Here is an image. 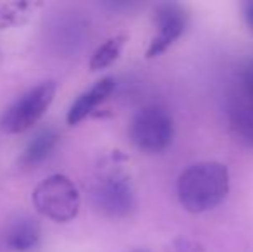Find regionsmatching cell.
<instances>
[{
	"mask_svg": "<svg viewBox=\"0 0 253 252\" xmlns=\"http://www.w3.org/2000/svg\"><path fill=\"white\" fill-rule=\"evenodd\" d=\"M129 138L138 151L145 154H160L172 144V118L159 105L141 107L129 123Z\"/></svg>",
	"mask_w": 253,
	"mask_h": 252,
	"instance_id": "cell-4",
	"label": "cell"
},
{
	"mask_svg": "<svg viewBox=\"0 0 253 252\" xmlns=\"http://www.w3.org/2000/svg\"><path fill=\"white\" fill-rule=\"evenodd\" d=\"M42 240V226L31 216H19L5 230V246L12 252H31Z\"/></svg>",
	"mask_w": 253,
	"mask_h": 252,
	"instance_id": "cell-9",
	"label": "cell"
},
{
	"mask_svg": "<svg viewBox=\"0 0 253 252\" xmlns=\"http://www.w3.org/2000/svg\"><path fill=\"white\" fill-rule=\"evenodd\" d=\"M227 118L234 137L253 147V61L241 66L227 101Z\"/></svg>",
	"mask_w": 253,
	"mask_h": 252,
	"instance_id": "cell-6",
	"label": "cell"
},
{
	"mask_svg": "<svg viewBox=\"0 0 253 252\" xmlns=\"http://www.w3.org/2000/svg\"><path fill=\"white\" fill-rule=\"evenodd\" d=\"M134 252H147V251H134Z\"/></svg>",
	"mask_w": 253,
	"mask_h": 252,
	"instance_id": "cell-14",
	"label": "cell"
},
{
	"mask_svg": "<svg viewBox=\"0 0 253 252\" xmlns=\"http://www.w3.org/2000/svg\"><path fill=\"white\" fill-rule=\"evenodd\" d=\"M126 42H127V37L124 33L116 35V37H112L107 42H103L100 47L93 52V55H91L90 69L91 71H102V69H105V67L112 66V64L119 59V55H121V52H123Z\"/></svg>",
	"mask_w": 253,
	"mask_h": 252,
	"instance_id": "cell-11",
	"label": "cell"
},
{
	"mask_svg": "<svg viewBox=\"0 0 253 252\" xmlns=\"http://www.w3.org/2000/svg\"><path fill=\"white\" fill-rule=\"evenodd\" d=\"M153 23L157 26V35L147 49L148 59L162 55L184 33L188 26V14L179 3H160L155 9Z\"/></svg>",
	"mask_w": 253,
	"mask_h": 252,
	"instance_id": "cell-7",
	"label": "cell"
},
{
	"mask_svg": "<svg viewBox=\"0 0 253 252\" xmlns=\"http://www.w3.org/2000/svg\"><path fill=\"white\" fill-rule=\"evenodd\" d=\"M114 88H116V80L112 76H105L98 80L91 88H88L86 92H83L73 102L69 112H67V125L76 126L81 121H84L95 109L100 107L103 102L112 95Z\"/></svg>",
	"mask_w": 253,
	"mask_h": 252,
	"instance_id": "cell-8",
	"label": "cell"
},
{
	"mask_svg": "<svg viewBox=\"0 0 253 252\" xmlns=\"http://www.w3.org/2000/svg\"><path fill=\"white\" fill-rule=\"evenodd\" d=\"M59 131L55 128H42L30 142L21 155V166L23 168H35L47 161L53 154L57 144H59Z\"/></svg>",
	"mask_w": 253,
	"mask_h": 252,
	"instance_id": "cell-10",
	"label": "cell"
},
{
	"mask_svg": "<svg viewBox=\"0 0 253 252\" xmlns=\"http://www.w3.org/2000/svg\"><path fill=\"white\" fill-rule=\"evenodd\" d=\"M245 17H247V23L250 26V30L253 31V0L245 5Z\"/></svg>",
	"mask_w": 253,
	"mask_h": 252,
	"instance_id": "cell-13",
	"label": "cell"
},
{
	"mask_svg": "<svg viewBox=\"0 0 253 252\" xmlns=\"http://www.w3.org/2000/svg\"><path fill=\"white\" fill-rule=\"evenodd\" d=\"M33 204L45 218L55 223H69L80 212L81 199L73 180L64 175H52L35 187Z\"/></svg>",
	"mask_w": 253,
	"mask_h": 252,
	"instance_id": "cell-2",
	"label": "cell"
},
{
	"mask_svg": "<svg viewBox=\"0 0 253 252\" xmlns=\"http://www.w3.org/2000/svg\"><path fill=\"white\" fill-rule=\"evenodd\" d=\"M229 194L227 166L217 161H203L190 166L177 180V197L188 212L212 211Z\"/></svg>",
	"mask_w": 253,
	"mask_h": 252,
	"instance_id": "cell-1",
	"label": "cell"
},
{
	"mask_svg": "<svg viewBox=\"0 0 253 252\" xmlns=\"http://www.w3.org/2000/svg\"><path fill=\"white\" fill-rule=\"evenodd\" d=\"M167 252H205L200 242L190 239H177L167 247Z\"/></svg>",
	"mask_w": 253,
	"mask_h": 252,
	"instance_id": "cell-12",
	"label": "cell"
},
{
	"mask_svg": "<svg viewBox=\"0 0 253 252\" xmlns=\"http://www.w3.org/2000/svg\"><path fill=\"white\" fill-rule=\"evenodd\" d=\"M93 207L105 218H126L134 209V190L129 178L119 171L105 173L91 187Z\"/></svg>",
	"mask_w": 253,
	"mask_h": 252,
	"instance_id": "cell-5",
	"label": "cell"
},
{
	"mask_svg": "<svg viewBox=\"0 0 253 252\" xmlns=\"http://www.w3.org/2000/svg\"><path fill=\"white\" fill-rule=\"evenodd\" d=\"M57 85L53 81H43L30 88L26 94L12 102L0 116V130L16 135L30 130L43 118L47 109L55 99Z\"/></svg>",
	"mask_w": 253,
	"mask_h": 252,
	"instance_id": "cell-3",
	"label": "cell"
}]
</instances>
